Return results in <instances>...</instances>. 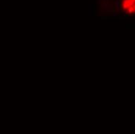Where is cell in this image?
<instances>
[{
  "label": "cell",
  "mask_w": 135,
  "mask_h": 134,
  "mask_svg": "<svg viewBox=\"0 0 135 134\" xmlns=\"http://www.w3.org/2000/svg\"><path fill=\"white\" fill-rule=\"evenodd\" d=\"M120 8L124 13L135 14V0H120Z\"/></svg>",
  "instance_id": "obj_1"
}]
</instances>
